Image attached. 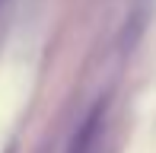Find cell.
Returning <instances> with one entry per match:
<instances>
[{
  "label": "cell",
  "instance_id": "obj_1",
  "mask_svg": "<svg viewBox=\"0 0 156 153\" xmlns=\"http://www.w3.org/2000/svg\"><path fill=\"white\" fill-rule=\"evenodd\" d=\"M102 118H105V105H93V112L83 118V124L76 128L73 141H70V153H89L99 137V128H102Z\"/></svg>",
  "mask_w": 156,
  "mask_h": 153
}]
</instances>
